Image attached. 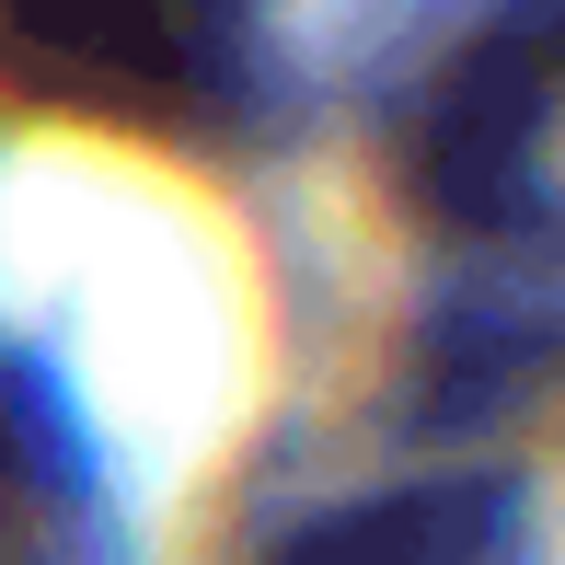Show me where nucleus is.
Segmentation results:
<instances>
[{
    "label": "nucleus",
    "mask_w": 565,
    "mask_h": 565,
    "mask_svg": "<svg viewBox=\"0 0 565 565\" xmlns=\"http://www.w3.org/2000/svg\"><path fill=\"white\" fill-rule=\"evenodd\" d=\"M404 185L461 243H565V0H497L416 82Z\"/></svg>",
    "instance_id": "obj_2"
},
{
    "label": "nucleus",
    "mask_w": 565,
    "mask_h": 565,
    "mask_svg": "<svg viewBox=\"0 0 565 565\" xmlns=\"http://www.w3.org/2000/svg\"><path fill=\"white\" fill-rule=\"evenodd\" d=\"M0 93L139 139H243L266 105V0H0Z\"/></svg>",
    "instance_id": "obj_1"
},
{
    "label": "nucleus",
    "mask_w": 565,
    "mask_h": 565,
    "mask_svg": "<svg viewBox=\"0 0 565 565\" xmlns=\"http://www.w3.org/2000/svg\"><path fill=\"white\" fill-rule=\"evenodd\" d=\"M277 565H531V531H520V484L461 473V484H404V497L335 508Z\"/></svg>",
    "instance_id": "obj_4"
},
{
    "label": "nucleus",
    "mask_w": 565,
    "mask_h": 565,
    "mask_svg": "<svg viewBox=\"0 0 565 565\" xmlns=\"http://www.w3.org/2000/svg\"><path fill=\"white\" fill-rule=\"evenodd\" d=\"M93 554H105L93 450L58 416L46 370L0 347V565H93Z\"/></svg>",
    "instance_id": "obj_3"
}]
</instances>
